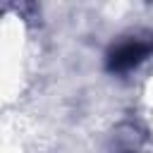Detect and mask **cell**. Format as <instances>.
Returning <instances> with one entry per match:
<instances>
[{
	"mask_svg": "<svg viewBox=\"0 0 153 153\" xmlns=\"http://www.w3.org/2000/svg\"><path fill=\"white\" fill-rule=\"evenodd\" d=\"M151 50H153V45L146 43V41H139V38L124 41V43H120L112 50V55H110V69L112 72H129L136 65H141L151 55Z\"/></svg>",
	"mask_w": 153,
	"mask_h": 153,
	"instance_id": "cell-1",
	"label": "cell"
}]
</instances>
